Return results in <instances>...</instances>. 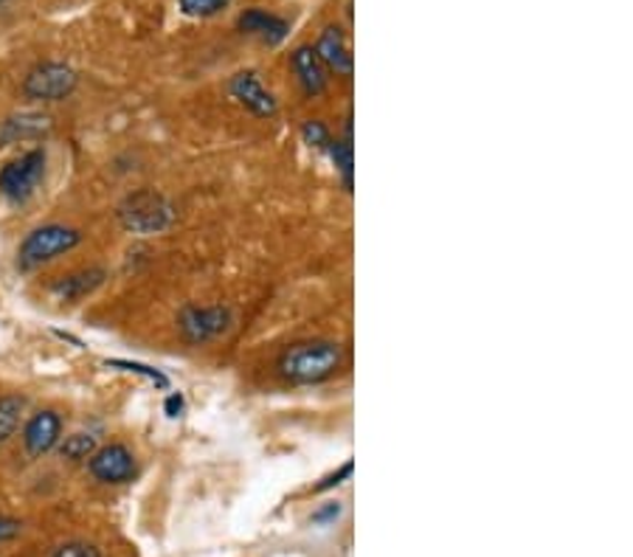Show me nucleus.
I'll return each instance as SVG.
<instances>
[{
    "label": "nucleus",
    "instance_id": "1",
    "mask_svg": "<svg viewBox=\"0 0 633 557\" xmlns=\"http://www.w3.org/2000/svg\"><path fill=\"white\" fill-rule=\"evenodd\" d=\"M344 350L335 341H302L279 355V375L293 386L324 383L341 369Z\"/></svg>",
    "mask_w": 633,
    "mask_h": 557
},
{
    "label": "nucleus",
    "instance_id": "2",
    "mask_svg": "<svg viewBox=\"0 0 633 557\" xmlns=\"http://www.w3.org/2000/svg\"><path fill=\"white\" fill-rule=\"evenodd\" d=\"M115 214L130 234H161V231L172 229L178 217L175 206L152 189H139V192L127 194Z\"/></svg>",
    "mask_w": 633,
    "mask_h": 557
},
{
    "label": "nucleus",
    "instance_id": "3",
    "mask_svg": "<svg viewBox=\"0 0 633 557\" xmlns=\"http://www.w3.org/2000/svg\"><path fill=\"white\" fill-rule=\"evenodd\" d=\"M82 243V234L77 229H68V225H42V229H34L29 236L23 240L18 251V262L20 267L31 271V267L42 265V262H51L57 256L68 254L77 245Z\"/></svg>",
    "mask_w": 633,
    "mask_h": 557
},
{
    "label": "nucleus",
    "instance_id": "4",
    "mask_svg": "<svg viewBox=\"0 0 633 557\" xmlns=\"http://www.w3.org/2000/svg\"><path fill=\"white\" fill-rule=\"evenodd\" d=\"M46 175V150H31L0 170V194L12 203L29 201Z\"/></svg>",
    "mask_w": 633,
    "mask_h": 557
},
{
    "label": "nucleus",
    "instance_id": "5",
    "mask_svg": "<svg viewBox=\"0 0 633 557\" xmlns=\"http://www.w3.org/2000/svg\"><path fill=\"white\" fill-rule=\"evenodd\" d=\"M234 324V313L229 307H198L189 304L178 315V330L189 344H209V341L225 335Z\"/></svg>",
    "mask_w": 633,
    "mask_h": 557
},
{
    "label": "nucleus",
    "instance_id": "6",
    "mask_svg": "<svg viewBox=\"0 0 633 557\" xmlns=\"http://www.w3.org/2000/svg\"><path fill=\"white\" fill-rule=\"evenodd\" d=\"M77 88V71L62 62H42L26 77L23 93L34 102H62Z\"/></svg>",
    "mask_w": 633,
    "mask_h": 557
},
{
    "label": "nucleus",
    "instance_id": "7",
    "mask_svg": "<svg viewBox=\"0 0 633 557\" xmlns=\"http://www.w3.org/2000/svg\"><path fill=\"white\" fill-rule=\"evenodd\" d=\"M88 465H91L93 479H99L102 485H127V482H133L135 470H139L133 450L119 443L93 450Z\"/></svg>",
    "mask_w": 633,
    "mask_h": 557
},
{
    "label": "nucleus",
    "instance_id": "8",
    "mask_svg": "<svg viewBox=\"0 0 633 557\" xmlns=\"http://www.w3.org/2000/svg\"><path fill=\"white\" fill-rule=\"evenodd\" d=\"M229 91L231 97H234L242 108L251 110L253 115H260V119H271V115H277L279 110L277 97L262 85V79L253 71L234 73L229 82Z\"/></svg>",
    "mask_w": 633,
    "mask_h": 557
},
{
    "label": "nucleus",
    "instance_id": "9",
    "mask_svg": "<svg viewBox=\"0 0 633 557\" xmlns=\"http://www.w3.org/2000/svg\"><path fill=\"white\" fill-rule=\"evenodd\" d=\"M51 128H54L51 115L34 113V110H23V113H14L0 122V146L18 144V141L46 139V135L51 133Z\"/></svg>",
    "mask_w": 633,
    "mask_h": 557
},
{
    "label": "nucleus",
    "instance_id": "10",
    "mask_svg": "<svg viewBox=\"0 0 633 557\" xmlns=\"http://www.w3.org/2000/svg\"><path fill=\"white\" fill-rule=\"evenodd\" d=\"M62 439V419L57 412H37L23 428V445L31 456H46Z\"/></svg>",
    "mask_w": 633,
    "mask_h": 557
},
{
    "label": "nucleus",
    "instance_id": "11",
    "mask_svg": "<svg viewBox=\"0 0 633 557\" xmlns=\"http://www.w3.org/2000/svg\"><path fill=\"white\" fill-rule=\"evenodd\" d=\"M315 54L321 57L326 71L341 73V77H352V68H355V57H352L350 43H346V34L338 26H326L321 31L319 43L313 45Z\"/></svg>",
    "mask_w": 633,
    "mask_h": 557
},
{
    "label": "nucleus",
    "instance_id": "12",
    "mask_svg": "<svg viewBox=\"0 0 633 557\" xmlns=\"http://www.w3.org/2000/svg\"><path fill=\"white\" fill-rule=\"evenodd\" d=\"M290 65H293L295 79H299V85H302V91L308 93L310 99L321 97V93L326 91V85H330L324 62L315 54L313 45H299V49L293 51V57H290Z\"/></svg>",
    "mask_w": 633,
    "mask_h": 557
},
{
    "label": "nucleus",
    "instance_id": "13",
    "mask_svg": "<svg viewBox=\"0 0 633 557\" xmlns=\"http://www.w3.org/2000/svg\"><path fill=\"white\" fill-rule=\"evenodd\" d=\"M237 26H240L242 34L260 37L262 43L268 45H279L290 31L288 20L273 12H265V9H245L240 14V20H237Z\"/></svg>",
    "mask_w": 633,
    "mask_h": 557
},
{
    "label": "nucleus",
    "instance_id": "14",
    "mask_svg": "<svg viewBox=\"0 0 633 557\" xmlns=\"http://www.w3.org/2000/svg\"><path fill=\"white\" fill-rule=\"evenodd\" d=\"M102 267H84V271L68 273V276L57 278L54 285H51V293H54V298H60V302H79V298L91 296L97 287H102Z\"/></svg>",
    "mask_w": 633,
    "mask_h": 557
},
{
    "label": "nucleus",
    "instance_id": "15",
    "mask_svg": "<svg viewBox=\"0 0 633 557\" xmlns=\"http://www.w3.org/2000/svg\"><path fill=\"white\" fill-rule=\"evenodd\" d=\"M26 401L18 394H7L0 397V445H7L20 428V419H23Z\"/></svg>",
    "mask_w": 633,
    "mask_h": 557
},
{
    "label": "nucleus",
    "instance_id": "16",
    "mask_svg": "<svg viewBox=\"0 0 633 557\" xmlns=\"http://www.w3.org/2000/svg\"><path fill=\"white\" fill-rule=\"evenodd\" d=\"M93 450H97V436L93 434H71L60 443V456L68 462L91 459Z\"/></svg>",
    "mask_w": 633,
    "mask_h": 557
},
{
    "label": "nucleus",
    "instance_id": "17",
    "mask_svg": "<svg viewBox=\"0 0 633 557\" xmlns=\"http://www.w3.org/2000/svg\"><path fill=\"white\" fill-rule=\"evenodd\" d=\"M231 0H178L181 12L189 14V18H214V14L223 12Z\"/></svg>",
    "mask_w": 633,
    "mask_h": 557
},
{
    "label": "nucleus",
    "instance_id": "18",
    "mask_svg": "<svg viewBox=\"0 0 633 557\" xmlns=\"http://www.w3.org/2000/svg\"><path fill=\"white\" fill-rule=\"evenodd\" d=\"M302 139H304V144L315 146V150H330V144H332V133L326 130V124H321V122H304Z\"/></svg>",
    "mask_w": 633,
    "mask_h": 557
},
{
    "label": "nucleus",
    "instance_id": "19",
    "mask_svg": "<svg viewBox=\"0 0 633 557\" xmlns=\"http://www.w3.org/2000/svg\"><path fill=\"white\" fill-rule=\"evenodd\" d=\"M108 366H113V369H124V372H130V375L147 377V381L155 383V386H161V388L169 386V381L161 375V372L150 369V366H144V364H130V361H108Z\"/></svg>",
    "mask_w": 633,
    "mask_h": 557
},
{
    "label": "nucleus",
    "instance_id": "20",
    "mask_svg": "<svg viewBox=\"0 0 633 557\" xmlns=\"http://www.w3.org/2000/svg\"><path fill=\"white\" fill-rule=\"evenodd\" d=\"M51 557H102V551L91 544H82V540H71V544L57 546Z\"/></svg>",
    "mask_w": 633,
    "mask_h": 557
},
{
    "label": "nucleus",
    "instance_id": "21",
    "mask_svg": "<svg viewBox=\"0 0 633 557\" xmlns=\"http://www.w3.org/2000/svg\"><path fill=\"white\" fill-rule=\"evenodd\" d=\"M20 533H23V524L14 521V518H3V515H0V544L14 540Z\"/></svg>",
    "mask_w": 633,
    "mask_h": 557
},
{
    "label": "nucleus",
    "instance_id": "22",
    "mask_svg": "<svg viewBox=\"0 0 633 557\" xmlns=\"http://www.w3.org/2000/svg\"><path fill=\"white\" fill-rule=\"evenodd\" d=\"M352 473V462H346V465H341V470L338 473H332L330 479H324V485H319L315 487V490H330V487H335V485H341V479H346V476H350Z\"/></svg>",
    "mask_w": 633,
    "mask_h": 557
},
{
    "label": "nucleus",
    "instance_id": "23",
    "mask_svg": "<svg viewBox=\"0 0 633 557\" xmlns=\"http://www.w3.org/2000/svg\"><path fill=\"white\" fill-rule=\"evenodd\" d=\"M338 515H341V507H338V504H326L324 509L313 513V524H330Z\"/></svg>",
    "mask_w": 633,
    "mask_h": 557
},
{
    "label": "nucleus",
    "instance_id": "24",
    "mask_svg": "<svg viewBox=\"0 0 633 557\" xmlns=\"http://www.w3.org/2000/svg\"><path fill=\"white\" fill-rule=\"evenodd\" d=\"M181 412H183V397L181 394H172L167 401V414L169 417H181Z\"/></svg>",
    "mask_w": 633,
    "mask_h": 557
},
{
    "label": "nucleus",
    "instance_id": "25",
    "mask_svg": "<svg viewBox=\"0 0 633 557\" xmlns=\"http://www.w3.org/2000/svg\"><path fill=\"white\" fill-rule=\"evenodd\" d=\"M0 3H3V0H0Z\"/></svg>",
    "mask_w": 633,
    "mask_h": 557
}]
</instances>
